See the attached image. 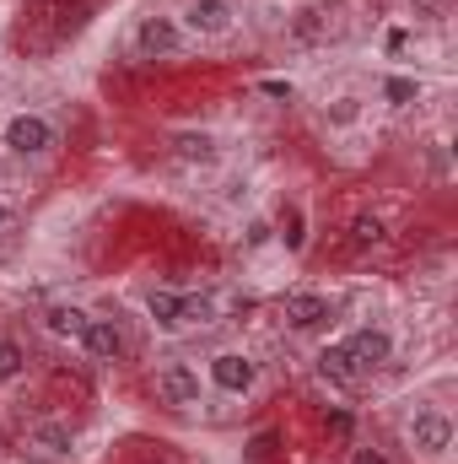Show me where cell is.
<instances>
[{
  "label": "cell",
  "mask_w": 458,
  "mask_h": 464,
  "mask_svg": "<svg viewBox=\"0 0 458 464\" xmlns=\"http://www.w3.org/2000/svg\"><path fill=\"white\" fill-rule=\"evenodd\" d=\"M157 400H162V405H173V411H189V405L200 400V378H195V367L167 362V367L157 372Z\"/></svg>",
  "instance_id": "1"
},
{
  "label": "cell",
  "mask_w": 458,
  "mask_h": 464,
  "mask_svg": "<svg viewBox=\"0 0 458 464\" xmlns=\"http://www.w3.org/2000/svg\"><path fill=\"white\" fill-rule=\"evenodd\" d=\"M5 146L16 157H38V151L54 146V130H49V119H38V114H16L5 124Z\"/></svg>",
  "instance_id": "2"
},
{
  "label": "cell",
  "mask_w": 458,
  "mask_h": 464,
  "mask_svg": "<svg viewBox=\"0 0 458 464\" xmlns=\"http://www.w3.org/2000/svg\"><path fill=\"white\" fill-rule=\"evenodd\" d=\"M184 27L189 33H205V38H222L232 27V5L227 0H189L184 5Z\"/></svg>",
  "instance_id": "3"
},
{
  "label": "cell",
  "mask_w": 458,
  "mask_h": 464,
  "mask_svg": "<svg viewBox=\"0 0 458 464\" xmlns=\"http://www.w3.org/2000/svg\"><path fill=\"white\" fill-rule=\"evenodd\" d=\"M410 438H415V449L421 454H448V443H453V421L443 416V411H421L415 416V427H410Z\"/></svg>",
  "instance_id": "4"
},
{
  "label": "cell",
  "mask_w": 458,
  "mask_h": 464,
  "mask_svg": "<svg viewBox=\"0 0 458 464\" xmlns=\"http://www.w3.org/2000/svg\"><path fill=\"white\" fill-rule=\"evenodd\" d=\"M211 383L227 389V394H248V389H253V362L237 356V351H222V356L211 362Z\"/></svg>",
  "instance_id": "5"
},
{
  "label": "cell",
  "mask_w": 458,
  "mask_h": 464,
  "mask_svg": "<svg viewBox=\"0 0 458 464\" xmlns=\"http://www.w3.org/2000/svg\"><path fill=\"white\" fill-rule=\"evenodd\" d=\"M135 44H140L146 54H178L184 33H178V22H173V16H146V22H140V33H135Z\"/></svg>",
  "instance_id": "6"
},
{
  "label": "cell",
  "mask_w": 458,
  "mask_h": 464,
  "mask_svg": "<svg viewBox=\"0 0 458 464\" xmlns=\"http://www.w3.org/2000/svg\"><path fill=\"white\" fill-rule=\"evenodd\" d=\"M345 351L356 356V367H383L388 356H394V341H388V330H356L350 341H345Z\"/></svg>",
  "instance_id": "7"
},
{
  "label": "cell",
  "mask_w": 458,
  "mask_h": 464,
  "mask_svg": "<svg viewBox=\"0 0 458 464\" xmlns=\"http://www.w3.org/2000/svg\"><path fill=\"white\" fill-rule=\"evenodd\" d=\"M286 324L291 330H319V324H329V303L313 297V292H291L286 297Z\"/></svg>",
  "instance_id": "8"
},
{
  "label": "cell",
  "mask_w": 458,
  "mask_h": 464,
  "mask_svg": "<svg viewBox=\"0 0 458 464\" xmlns=\"http://www.w3.org/2000/svg\"><path fill=\"white\" fill-rule=\"evenodd\" d=\"M81 346L92 351L98 362H114L119 351H124V335H119V324H109V319H92L87 335H81Z\"/></svg>",
  "instance_id": "9"
},
{
  "label": "cell",
  "mask_w": 458,
  "mask_h": 464,
  "mask_svg": "<svg viewBox=\"0 0 458 464\" xmlns=\"http://www.w3.org/2000/svg\"><path fill=\"white\" fill-rule=\"evenodd\" d=\"M319 372H324V378H335V383H345V389H350V383L361 378L356 356H350L345 346H324V351H319Z\"/></svg>",
  "instance_id": "10"
},
{
  "label": "cell",
  "mask_w": 458,
  "mask_h": 464,
  "mask_svg": "<svg viewBox=\"0 0 458 464\" xmlns=\"http://www.w3.org/2000/svg\"><path fill=\"white\" fill-rule=\"evenodd\" d=\"M43 324H49L54 335H65V341H81V335H87V324H92V314H81V308H65V303H60V308H49V314H43Z\"/></svg>",
  "instance_id": "11"
},
{
  "label": "cell",
  "mask_w": 458,
  "mask_h": 464,
  "mask_svg": "<svg viewBox=\"0 0 458 464\" xmlns=\"http://www.w3.org/2000/svg\"><path fill=\"white\" fill-rule=\"evenodd\" d=\"M33 449L49 454V459L71 454V427H60V421H38V427H33Z\"/></svg>",
  "instance_id": "12"
},
{
  "label": "cell",
  "mask_w": 458,
  "mask_h": 464,
  "mask_svg": "<svg viewBox=\"0 0 458 464\" xmlns=\"http://www.w3.org/2000/svg\"><path fill=\"white\" fill-rule=\"evenodd\" d=\"M146 314L173 330V324H184V297H178V292H151V297H146Z\"/></svg>",
  "instance_id": "13"
},
{
  "label": "cell",
  "mask_w": 458,
  "mask_h": 464,
  "mask_svg": "<svg viewBox=\"0 0 458 464\" xmlns=\"http://www.w3.org/2000/svg\"><path fill=\"white\" fill-rule=\"evenodd\" d=\"M350 243H356V248L383 243V222H377V217H356V222H350Z\"/></svg>",
  "instance_id": "14"
},
{
  "label": "cell",
  "mask_w": 458,
  "mask_h": 464,
  "mask_svg": "<svg viewBox=\"0 0 458 464\" xmlns=\"http://www.w3.org/2000/svg\"><path fill=\"white\" fill-rule=\"evenodd\" d=\"M383 98H388V103H399V109H405V103H410V98H415V82H410V76H388V82H383Z\"/></svg>",
  "instance_id": "15"
},
{
  "label": "cell",
  "mask_w": 458,
  "mask_h": 464,
  "mask_svg": "<svg viewBox=\"0 0 458 464\" xmlns=\"http://www.w3.org/2000/svg\"><path fill=\"white\" fill-rule=\"evenodd\" d=\"M16 367H22V346H16V341H0V383H5Z\"/></svg>",
  "instance_id": "16"
},
{
  "label": "cell",
  "mask_w": 458,
  "mask_h": 464,
  "mask_svg": "<svg viewBox=\"0 0 458 464\" xmlns=\"http://www.w3.org/2000/svg\"><path fill=\"white\" fill-rule=\"evenodd\" d=\"M178 151H184V157H211V135H184Z\"/></svg>",
  "instance_id": "17"
},
{
  "label": "cell",
  "mask_w": 458,
  "mask_h": 464,
  "mask_svg": "<svg viewBox=\"0 0 458 464\" xmlns=\"http://www.w3.org/2000/svg\"><path fill=\"white\" fill-rule=\"evenodd\" d=\"M259 92H264V98H286V103H291V82H259Z\"/></svg>",
  "instance_id": "18"
},
{
  "label": "cell",
  "mask_w": 458,
  "mask_h": 464,
  "mask_svg": "<svg viewBox=\"0 0 458 464\" xmlns=\"http://www.w3.org/2000/svg\"><path fill=\"white\" fill-rule=\"evenodd\" d=\"M350 464H388V454H383V449H356Z\"/></svg>",
  "instance_id": "19"
},
{
  "label": "cell",
  "mask_w": 458,
  "mask_h": 464,
  "mask_svg": "<svg viewBox=\"0 0 458 464\" xmlns=\"http://www.w3.org/2000/svg\"><path fill=\"white\" fill-rule=\"evenodd\" d=\"M286 243H291V248H302V217H297V211L286 217Z\"/></svg>",
  "instance_id": "20"
},
{
  "label": "cell",
  "mask_w": 458,
  "mask_h": 464,
  "mask_svg": "<svg viewBox=\"0 0 458 464\" xmlns=\"http://www.w3.org/2000/svg\"><path fill=\"white\" fill-rule=\"evenodd\" d=\"M335 124H350V119H356V98H340V103H335Z\"/></svg>",
  "instance_id": "21"
},
{
  "label": "cell",
  "mask_w": 458,
  "mask_h": 464,
  "mask_svg": "<svg viewBox=\"0 0 458 464\" xmlns=\"http://www.w3.org/2000/svg\"><path fill=\"white\" fill-rule=\"evenodd\" d=\"M0 222H5V206H0Z\"/></svg>",
  "instance_id": "22"
}]
</instances>
